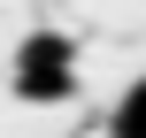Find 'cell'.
<instances>
[{
    "instance_id": "obj_1",
    "label": "cell",
    "mask_w": 146,
    "mask_h": 138,
    "mask_svg": "<svg viewBox=\"0 0 146 138\" xmlns=\"http://www.w3.org/2000/svg\"><path fill=\"white\" fill-rule=\"evenodd\" d=\"M8 85H15V100H31V108L69 100V92H77V54H69V38H62V31H31V38L15 46Z\"/></svg>"
},
{
    "instance_id": "obj_2",
    "label": "cell",
    "mask_w": 146,
    "mask_h": 138,
    "mask_svg": "<svg viewBox=\"0 0 146 138\" xmlns=\"http://www.w3.org/2000/svg\"><path fill=\"white\" fill-rule=\"evenodd\" d=\"M108 131H115V138H146V77L131 85V92H123V100H115V115H108Z\"/></svg>"
}]
</instances>
